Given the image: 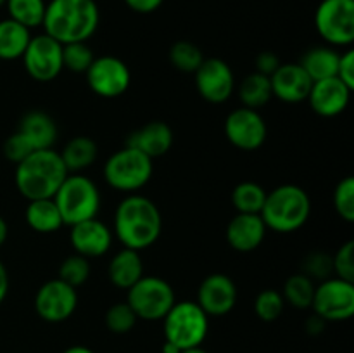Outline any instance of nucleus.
I'll return each mask as SVG.
<instances>
[{"label":"nucleus","mask_w":354,"mask_h":353,"mask_svg":"<svg viewBox=\"0 0 354 353\" xmlns=\"http://www.w3.org/2000/svg\"><path fill=\"white\" fill-rule=\"evenodd\" d=\"M78 307V293L76 287L62 282L61 279L47 280L38 287L35 294V310L45 322L59 324L75 314Z\"/></svg>","instance_id":"nucleus-13"},{"label":"nucleus","mask_w":354,"mask_h":353,"mask_svg":"<svg viewBox=\"0 0 354 353\" xmlns=\"http://www.w3.org/2000/svg\"><path fill=\"white\" fill-rule=\"evenodd\" d=\"M23 64L28 75L40 83L52 82L64 69L62 64V44L47 33L31 37L23 54Z\"/></svg>","instance_id":"nucleus-11"},{"label":"nucleus","mask_w":354,"mask_h":353,"mask_svg":"<svg viewBox=\"0 0 354 353\" xmlns=\"http://www.w3.org/2000/svg\"><path fill=\"white\" fill-rule=\"evenodd\" d=\"M7 235H9V227H7V221L0 217V248L7 241Z\"/></svg>","instance_id":"nucleus-47"},{"label":"nucleus","mask_w":354,"mask_h":353,"mask_svg":"<svg viewBox=\"0 0 354 353\" xmlns=\"http://www.w3.org/2000/svg\"><path fill=\"white\" fill-rule=\"evenodd\" d=\"M107 273H109V280L113 282V286L128 291L137 280L144 277V263H142L140 251L123 248L109 262Z\"/></svg>","instance_id":"nucleus-23"},{"label":"nucleus","mask_w":354,"mask_h":353,"mask_svg":"<svg viewBox=\"0 0 354 353\" xmlns=\"http://www.w3.org/2000/svg\"><path fill=\"white\" fill-rule=\"evenodd\" d=\"M182 353H207V352H206V350H203V346H196V348L182 350Z\"/></svg>","instance_id":"nucleus-49"},{"label":"nucleus","mask_w":354,"mask_h":353,"mask_svg":"<svg viewBox=\"0 0 354 353\" xmlns=\"http://www.w3.org/2000/svg\"><path fill=\"white\" fill-rule=\"evenodd\" d=\"M24 217H26L28 225L40 234H52L64 225L54 197L28 201Z\"/></svg>","instance_id":"nucleus-24"},{"label":"nucleus","mask_w":354,"mask_h":353,"mask_svg":"<svg viewBox=\"0 0 354 353\" xmlns=\"http://www.w3.org/2000/svg\"><path fill=\"white\" fill-rule=\"evenodd\" d=\"M137 315L131 310L130 305L124 301V303H116L113 307H109V310L106 311V317H104V322H106V327L109 329L114 334H127L137 324Z\"/></svg>","instance_id":"nucleus-35"},{"label":"nucleus","mask_w":354,"mask_h":353,"mask_svg":"<svg viewBox=\"0 0 354 353\" xmlns=\"http://www.w3.org/2000/svg\"><path fill=\"white\" fill-rule=\"evenodd\" d=\"M171 127L165 121H151L138 130L131 132L127 138L128 147L138 149L151 159L161 158L173 145Z\"/></svg>","instance_id":"nucleus-21"},{"label":"nucleus","mask_w":354,"mask_h":353,"mask_svg":"<svg viewBox=\"0 0 354 353\" xmlns=\"http://www.w3.org/2000/svg\"><path fill=\"white\" fill-rule=\"evenodd\" d=\"M325 327V320L324 318H320L318 315H313V317L308 318V324H306V329L310 334H320L322 331H324Z\"/></svg>","instance_id":"nucleus-45"},{"label":"nucleus","mask_w":354,"mask_h":353,"mask_svg":"<svg viewBox=\"0 0 354 353\" xmlns=\"http://www.w3.org/2000/svg\"><path fill=\"white\" fill-rule=\"evenodd\" d=\"M196 303L206 311L207 317L227 315L237 303L235 282L225 273H211L199 284Z\"/></svg>","instance_id":"nucleus-16"},{"label":"nucleus","mask_w":354,"mask_h":353,"mask_svg":"<svg viewBox=\"0 0 354 353\" xmlns=\"http://www.w3.org/2000/svg\"><path fill=\"white\" fill-rule=\"evenodd\" d=\"M334 208L339 217L346 221H354V179L346 176L334 190Z\"/></svg>","instance_id":"nucleus-37"},{"label":"nucleus","mask_w":354,"mask_h":353,"mask_svg":"<svg viewBox=\"0 0 354 353\" xmlns=\"http://www.w3.org/2000/svg\"><path fill=\"white\" fill-rule=\"evenodd\" d=\"M162 230L161 211L140 194L124 197L114 213V232L123 248L142 251L154 244Z\"/></svg>","instance_id":"nucleus-1"},{"label":"nucleus","mask_w":354,"mask_h":353,"mask_svg":"<svg viewBox=\"0 0 354 353\" xmlns=\"http://www.w3.org/2000/svg\"><path fill=\"white\" fill-rule=\"evenodd\" d=\"M283 307H286V300L275 289L261 291L254 300V314L265 322H275L282 315Z\"/></svg>","instance_id":"nucleus-36"},{"label":"nucleus","mask_w":354,"mask_h":353,"mask_svg":"<svg viewBox=\"0 0 354 353\" xmlns=\"http://www.w3.org/2000/svg\"><path fill=\"white\" fill-rule=\"evenodd\" d=\"M6 7L10 19L31 30L41 26L47 3L45 0H7Z\"/></svg>","instance_id":"nucleus-30"},{"label":"nucleus","mask_w":354,"mask_h":353,"mask_svg":"<svg viewBox=\"0 0 354 353\" xmlns=\"http://www.w3.org/2000/svg\"><path fill=\"white\" fill-rule=\"evenodd\" d=\"M265 120L256 109L249 107H239L234 109L225 120V135L228 142L242 151H256L261 147L266 141Z\"/></svg>","instance_id":"nucleus-14"},{"label":"nucleus","mask_w":354,"mask_h":353,"mask_svg":"<svg viewBox=\"0 0 354 353\" xmlns=\"http://www.w3.org/2000/svg\"><path fill=\"white\" fill-rule=\"evenodd\" d=\"M97 152L99 149L92 138L78 135V137H73L59 154L69 173H78L93 165V161L97 159Z\"/></svg>","instance_id":"nucleus-27"},{"label":"nucleus","mask_w":354,"mask_h":353,"mask_svg":"<svg viewBox=\"0 0 354 353\" xmlns=\"http://www.w3.org/2000/svg\"><path fill=\"white\" fill-rule=\"evenodd\" d=\"M339 57L341 54L332 47H315L303 55L299 66L306 71L311 82H320V80L337 76Z\"/></svg>","instance_id":"nucleus-25"},{"label":"nucleus","mask_w":354,"mask_h":353,"mask_svg":"<svg viewBox=\"0 0 354 353\" xmlns=\"http://www.w3.org/2000/svg\"><path fill=\"white\" fill-rule=\"evenodd\" d=\"M35 149L31 147L30 142L24 138V135H21L19 132H14L6 142H3V156H6L9 161L12 163H21L23 159H26L28 156L33 152Z\"/></svg>","instance_id":"nucleus-40"},{"label":"nucleus","mask_w":354,"mask_h":353,"mask_svg":"<svg viewBox=\"0 0 354 353\" xmlns=\"http://www.w3.org/2000/svg\"><path fill=\"white\" fill-rule=\"evenodd\" d=\"M266 199V190L256 182H241L232 190V203L237 213L259 215Z\"/></svg>","instance_id":"nucleus-29"},{"label":"nucleus","mask_w":354,"mask_h":353,"mask_svg":"<svg viewBox=\"0 0 354 353\" xmlns=\"http://www.w3.org/2000/svg\"><path fill=\"white\" fill-rule=\"evenodd\" d=\"M203 51L196 44H192V42L180 40L173 44L171 48H169V62L178 71L196 73L197 68L203 64Z\"/></svg>","instance_id":"nucleus-32"},{"label":"nucleus","mask_w":354,"mask_h":353,"mask_svg":"<svg viewBox=\"0 0 354 353\" xmlns=\"http://www.w3.org/2000/svg\"><path fill=\"white\" fill-rule=\"evenodd\" d=\"M175 291L168 280L156 275H144L128 289L127 303L142 320H162L175 305Z\"/></svg>","instance_id":"nucleus-8"},{"label":"nucleus","mask_w":354,"mask_h":353,"mask_svg":"<svg viewBox=\"0 0 354 353\" xmlns=\"http://www.w3.org/2000/svg\"><path fill=\"white\" fill-rule=\"evenodd\" d=\"M165 341L180 350L203 346L209 331V317L196 301H175L162 318Z\"/></svg>","instance_id":"nucleus-6"},{"label":"nucleus","mask_w":354,"mask_h":353,"mask_svg":"<svg viewBox=\"0 0 354 353\" xmlns=\"http://www.w3.org/2000/svg\"><path fill=\"white\" fill-rule=\"evenodd\" d=\"M311 308L325 322H342L354 315V282L328 277L315 287Z\"/></svg>","instance_id":"nucleus-10"},{"label":"nucleus","mask_w":354,"mask_h":353,"mask_svg":"<svg viewBox=\"0 0 354 353\" xmlns=\"http://www.w3.org/2000/svg\"><path fill=\"white\" fill-rule=\"evenodd\" d=\"M62 224L75 225L95 218L100 210V192L95 182L80 173H69L54 196Z\"/></svg>","instance_id":"nucleus-5"},{"label":"nucleus","mask_w":354,"mask_h":353,"mask_svg":"<svg viewBox=\"0 0 354 353\" xmlns=\"http://www.w3.org/2000/svg\"><path fill=\"white\" fill-rule=\"evenodd\" d=\"M90 277V260L82 255H71L59 265L57 279L73 287H80Z\"/></svg>","instance_id":"nucleus-34"},{"label":"nucleus","mask_w":354,"mask_h":353,"mask_svg":"<svg viewBox=\"0 0 354 353\" xmlns=\"http://www.w3.org/2000/svg\"><path fill=\"white\" fill-rule=\"evenodd\" d=\"M315 282L304 273H294L283 284V300L294 308H311V301H313L315 294Z\"/></svg>","instance_id":"nucleus-31"},{"label":"nucleus","mask_w":354,"mask_h":353,"mask_svg":"<svg viewBox=\"0 0 354 353\" xmlns=\"http://www.w3.org/2000/svg\"><path fill=\"white\" fill-rule=\"evenodd\" d=\"M6 2H7V0H0V7H2V6H6Z\"/></svg>","instance_id":"nucleus-50"},{"label":"nucleus","mask_w":354,"mask_h":353,"mask_svg":"<svg viewBox=\"0 0 354 353\" xmlns=\"http://www.w3.org/2000/svg\"><path fill=\"white\" fill-rule=\"evenodd\" d=\"M161 353H182V350H180L178 346H175V345H173V343H169V341H165V343H162Z\"/></svg>","instance_id":"nucleus-48"},{"label":"nucleus","mask_w":354,"mask_h":353,"mask_svg":"<svg viewBox=\"0 0 354 353\" xmlns=\"http://www.w3.org/2000/svg\"><path fill=\"white\" fill-rule=\"evenodd\" d=\"M62 353H95L92 348H88V346H83V345H75V346H69V348H66Z\"/></svg>","instance_id":"nucleus-46"},{"label":"nucleus","mask_w":354,"mask_h":353,"mask_svg":"<svg viewBox=\"0 0 354 353\" xmlns=\"http://www.w3.org/2000/svg\"><path fill=\"white\" fill-rule=\"evenodd\" d=\"M21 135H24L35 151L52 149L57 141V125L44 111H30L24 114L17 128Z\"/></svg>","instance_id":"nucleus-22"},{"label":"nucleus","mask_w":354,"mask_h":353,"mask_svg":"<svg viewBox=\"0 0 354 353\" xmlns=\"http://www.w3.org/2000/svg\"><path fill=\"white\" fill-rule=\"evenodd\" d=\"M69 242L76 255H82L88 260L99 258L109 251L111 244H113V232L104 221L97 220L95 217L71 225Z\"/></svg>","instance_id":"nucleus-17"},{"label":"nucleus","mask_w":354,"mask_h":353,"mask_svg":"<svg viewBox=\"0 0 354 353\" xmlns=\"http://www.w3.org/2000/svg\"><path fill=\"white\" fill-rule=\"evenodd\" d=\"M272 97L273 92L270 76L261 75V73H251L239 87V99L244 104V107H249V109L258 111L259 107L266 106Z\"/></svg>","instance_id":"nucleus-28"},{"label":"nucleus","mask_w":354,"mask_h":353,"mask_svg":"<svg viewBox=\"0 0 354 353\" xmlns=\"http://www.w3.org/2000/svg\"><path fill=\"white\" fill-rule=\"evenodd\" d=\"M95 55L86 42H73V44L62 45V64L69 71L86 73Z\"/></svg>","instance_id":"nucleus-33"},{"label":"nucleus","mask_w":354,"mask_h":353,"mask_svg":"<svg viewBox=\"0 0 354 353\" xmlns=\"http://www.w3.org/2000/svg\"><path fill=\"white\" fill-rule=\"evenodd\" d=\"M351 92L353 90L337 76H332V78L313 82L306 100H310L311 109L317 114L324 118H334L344 113L346 107L349 106Z\"/></svg>","instance_id":"nucleus-18"},{"label":"nucleus","mask_w":354,"mask_h":353,"mask_svg":"<svg viewBox=\"0 0 354 353\" xmlns=\"http://www.w3.org/2000/svg\"><path fill=\"white\" fill-rule=\"evenodd\" d=\"M196 87L199 96L211 104L227 102L235 89L234 71L223 59H204L197 68Z\"/></svg>","instance_id":"nucleus-15"},{"label":"nucleus","mask_w":354,"mask_h":353,"mask_svg":"<svg viewBox=\"0 0 354 353\" xmlns=\"http://www.w3.org/2000/svg\"><path fill=\"white\" fill-rule=\"evenodd\" d=\"M85 75L90 89L104 99L123 96L131 83L130 68L127 62L114 55L95 57Z\"/></svg>","instance_id":"nucleus-12"},{"label":"nucleus","mask_w":354,"mask_h":353,"mask_svg":"<svg viewBox=\"0 0 354 353\" xmlns=\"http://www.w3.org/2000/svg\"><path fill=\"white\" fill-rule=\"evenodd\" d=\"M332 269L339 279L354 282V242L348 241L332 256Z\"/></svg>","instance_id":"nucleus-38"},{"label":"nucleus","mask_w":354,"mask_h":353,"mask_svg":"<svg viewBox=\"0 0 354 353\" xmlns=\"http://www.w3.org/2000/svg\"><path fill=\"white\" fill-rule=\"evenodd\" d=\"M337 78L342 83H346L351 90L354 89V51H351V48L339 57Z\"/></svg>","instance_id":"nucleus-41"},{"label":"nucleus","mask_w":354,"mask_h":353,"mask_svg":"<svg viewBox=\"0 0 354 353\" xmlns=\"http://www.w3.org/2000/svg\"><path fill=\"white\" fill-rule=\"evenodd\" d=\"M152 159L138 149L128 147L114 152L104 165V176L113 189L135 194L147 185L152 176Z\"/></svg>","instance_id":"nucleus-7"},{"label":"nucleus","mask_w":354,"mask_h":353,"mask_svg":"<svg viewBox=\"0 0 354 353\" xmlns=\"http://www.w3.org/2000/svg\"><path fill=\"white\" fill-rule=\"evenodd\" d=\"M266 225L261 215L237 213L227 225V241L235 251L249 253L261 246Z\"/></svg>","instance_id":"nucleus-20"},{"label":"nucleus","mask_w":354,"mask_h":353,"mask_svg":"<svg viewBox=\"0 0 354 353\" xmlns=\"http://www.w3.org/2000/svg\"><path fill=\"white\" fill-rule=\"evenodd\" d=\"M270 82H272L273 96L289 104L306 100L310 96L311 85H313L299 62L280 64L279 69L270 76Z\"/></svg>","instance_id":"nucleus-19"},{"label":"nucleus","mask_w":354,"mask_h":353,"mask_svg":"<svg viewBox=\"0 0 354 353\" xmlns=\"http://www.w3.org/2000/svg\"><path fill=\"white\" fill-rule=\"evenodd\" d=\"M69 175L61 154L54 149L33 151L16 165V187L28 201L54 197Z\"/></svg>","instance_id":"nucleus-3"},{"label":"nucleus","mask_w":354,"mask_h":353,"mask_svg":"<svg viewBox=\"0 0 354 353\" xmlns=\"http://www.w3.org/2000/svg\"><path fill=\"white\" fill-rule=\"evenodd\" d=\"M100 12L95 0H50L45 7L44 33L59 44L88 42L99 28Z\"/></svg>","instance_id":"nucleus-2"},{"label":"nucleus","mask_w":354,"mask_h":353,"mask_svg":"<svg viewBox=\"0 0 354 353\" xmlns=\"http://www.w3.org/2000/svg\"><path fill=\"white\" fill-rule=\"evenodd\" d=\"M165 0H124L131 10L138 14H151L162 6Z\"/></svg>","instance_id":"nucleus-43"},{"label":"nucleus","mask_w":354,"mask_h":353,"mask_svg":"<svg viewBox=\"0 0 354 353\" xmlns=\"http://www.w3.org/2000/svg\"><path fill=\"white\" fill-rule=\"evenodd\" d=\"M282 64L280 59L277 57V54L273 52H261V54L256 57V73H261L265 76H272L273 73L279 69V66Z\"/></svg>","instance_id":"nucleus-42"},{"label":"nucleus","mask_w":354,"mask_h":353,"mask_svg":"<svg viewBox=\"0 0 354 353\" xmlns=\"http://www.w3.org/2000/svg\"><path fill=\"white\" fill-rule=\"evenodd\" d=\"M7 293H9V273H7L6 265L0 262V305L6 300Z\"/></svg>","instance_id":"nucleus-44"},{"label":"nucleus","mask_w":354,"mask_h":353,"mask_svg":"<svg viewBox=\"0 0 354 353\" xmlns=\"http://www.w3.org/2000/svg\"><path fill=\"white\" fill-rule=\"evenodd\" d=\"M311 213V201L306 190L294 183H286L272 192H266L265 204L261 210V218L266 228L289 234L297 230L308 221Z\"/></svg>","instance_id":"nucleus-4"},{"label":"nucleus","mask_w":354,"mask_h":353,"mask_svg":"<svg viewBox=\"0 0 354 353\" xmlns=\"http://www.w3.org/2000/svg\"><path fill=\"white\" fill-rule=\"evenodd\" d=\"M334 272L332 269V256L327 253H311L306 256L303 265V273L310 279H328L330 273Z\"/></svg>","instance_id":"nucleus-39"},{"label":"nucleus","mask_w":354,"mask_h":353,"mask_svg":"<svg viewBox=\"0 0 354 353\" xmlns=\"http://www.w3.org/2000/svg\"><path fill=\"white\" fill-rule=\"evenodd\" d=\"M30 40L31 33L26 26L16 23L10 17L0 21V59L2 61H14V59L23 57Z\"/></svg>","instance_id":"nucleus-26"},{"label":"nucleus","mask_w":354,"mask_h":353,"mask_svg":"<svg viewBox=\"0 0 354 353\" xmlns=\"http://www.w3.org/2000/svg\"><path fill=\"white\" fill-rule=\"evenodd\" d=\"M315 26L327 44L348 47L354 42V0H322Z\"/></svg>","instance_id":"nucleus-9"}]
</instances>
